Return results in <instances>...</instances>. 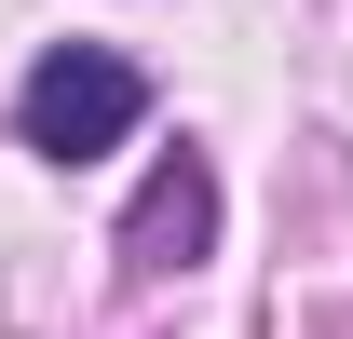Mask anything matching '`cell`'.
Returning a JSON list of instances; mask_svg holds the SVG:
<instances>
[{"instance_id": "cell-1", "label": "cell", "mask_w": 353, "mask_h": 339, "mask_svg": "<svg viewBox=\"0 0 353 339\" xmlns=\"http://www.w3.org/2000/svg\"><path fill=\"white\" fill-rule=\"evenodd\" d=\"M150 123V82H136V54L109 41H54L28 82H14V136L41 150V163H95V150H123Z\"/></svg>"}, {"instance_id": "cell-2", "label": "cell", "mask_w": 353, "mask_h": 339, "mask_svg": "<svg viewBox=\"0 0 353 339\" xmlns=\"http://www.w3.org/2000/svg\"><path fill=\"white\" fill-rule=\"evenodd\" d=\"M204 245H218V176H204V150H176L123 204V271H190Z\"/></svg>"}]
</instances>
